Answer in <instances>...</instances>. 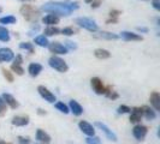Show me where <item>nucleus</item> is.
I'll return each instance as SVG.
<instances>
[{"mask_svg": "<svg viewBox=\"0 0 160 144\" xmlns=\"http://www.w3.org/2000/svg\"><path fill=\"white\" fill-rule=\"evenodd\" d=\"M90 1H92V0H86V2H88V4H90Z\"/></svg>", "mask_w": 160, "mask_h": 144, "instance_id": "nucleus-48", "label": "nucleus"}, {"mask_svg": "<svg viewBox=\"0 0 160 144\" xmlns=\"http://www.w3.org/2000/svg\"><path fill=\"white\" fill-rule=\"evenodd\" d=\"M8 112V104L4 101V98L0 96V117H4Z\"/></svg>", "mask_w": 160, "mask_h": 144, "instance_id": "nucleus-29", "label": "nucleus"}, {"mask_svg": "<svg viewBox=\"0 0 160 144\" xmlns=\"http://www.w3.org/2000/svg\"><path fill=\"white\" fill-rule=\"evenodd\" d=\"M0 144H5V142H1V141H0Z\"/></svg>", "mask_w": 160, "mask_h": 144, "instance_id": "nucleus-49", "label": "nucleus"}, {"mask_svg": "<svg viewBox=\"0 0 160 144\" xmlns=\"http://www.w3.org/2000/svg\"><path fill=\"white\" fill-rule=\"evenodd\" d=\"M120 36L124 39L125 41H142L143 37L138 34H135V32L131 31H122L120 32Z\"/></svg>", "mask_w": 160, "mask_h": 144, "instance_id": "nucleus-15", "label": "nucleus"}, {"mask_svg": "<svg viewBox=\"0 0 160 144\" xmlns=\"http://www.w3.org/2000/svg\"><path fill=\"white\" fill-rule=\"evenodd\" d=\"M34 42H35L38 46H40V47H48V45H49V42H48V40H47V36H45V35H39V36H36Z\"/></svg>", "mask_w": 160, "mask_h": 144, "instance_id": "nucleus-24", "label": "nucleus"}, {"mask_svg": "<svg viewBox=\"0 0 160 144\" xmlns=\"http://www.w3.org/2000/svg\"><path fill=\"white\" fill-rule=\"evenodd\" d=\"M59 17L56 16V15H52V13H49L47 16H45L42 18V22L43 24H47V25H56V24L59 23Z\"/></svg>", "mask_w": 160, "mask_h": 144, "instance_id": "nucleus-20", "label": "nucleus"}, {"mask_svg": "<svg viewBox=\"0 0 160 144\" xmlns=\"http://www.w3.org/2000/svg\"><path fill=\"white\" fill-rule=\"evenodd\" d=\"M13 58H15V54L10 48H0V63H8L13 60Z\"/></svg>", "mask_w": 160, "mask_h": 144, "instance_id": "nucleus-8", "label": "nucleus"}, {"mask_svg": "<svg viewBox=\"0 0 160 144\" xmlns=\"http://www.w3.org/2000/svg\"><path fill=\"white\" fill-rule=\"evenodd\" d=\"M48 48H49L51 53H53V54H66L69 50L60 42H52L51 45H48Z\"/></svg>", "mask_w": 160, "mask_h": 144, "instance_id": "nucleus-7", "label": "nucleus"}, {"mask_svg": "<svg viewBox=\"0 0 160 144\" xmlns=\"http://www.w3.org/2000/svg\"><path fill=\"white\" fill-rule=\"evenodd\" d=\"M42 71V65L38 64V63H32L28 67V72L32 77H36L40 74V72Z\"/></svg>", "mask_w": 160, "mask_h": 144, "instance_id": "nucleus-19", "label": "nucleus"}, {"mask_svg": "<svg viewBox=\"0 0 160 144\" xmlns=\"http://www.w3.org/2000/svg\"><path fill=\"white\" fill-rule=\"evenodd\" d=\"M29 117L28 115H16L12 118V125L15 126H25L29 124Z\"/></svg>", "mask_w": 160, "mask_h": 144, "instance_id": "nucleus-14", "label": "nucleus"}, {"mask_svg": "<svg viewBox=\"0 0 160 144\" xmlns=\"http://www.w3.org/2000/svg\"><path fill=\"white\" fill-rule=\"evenodd\" d=\"M147 132H148V128L143 126V125H136L132 130V135H134V137L136 138L137 141H143Z\"/></svg>", "mask_w": 160, "mask_h": 144, "instance_id": "nucleus-9", "label": "nucleus"}, {"mask_svg": "<svg viewBox=\"0 0 160 144\" xmlns=\"http://www.w3.org/2000/svg\"><path fill=\"white\" fill-rule=\"evenodd\" d=\"M45 36H53V35H58L60 34V29L57 28L54 25H48L47 28L45 29Z\"/></svg>", "mask_w": 160, "mask_h": 144, "instance_id": "nucleus-25", "label": "nucleus"}, {"mask_svg": "<svg viewBox=\"0 0 160 144\" xmlns=\"http://www.w3.org/2000/svg\"><path fill=\"white\" fill-rule=\"evenodd\" d=\"M95 126H98V127L100 128L102 132H104L105 135H106V137L110 139V141H113V142H116L117 141V136L114 135L112 132V130H110V128L107 127L105 124H102V122H100V121H96L95 122Z\"/></svg>", "mask_w": 160, "mask_h": 144, "instance_id": "nucleus-11", "label": "nucleus"}, {"mask_svg": "<svg viewBox=\"0 0 160 144\" xmlns=\"http://www.w3.org/2000/svg\"><path fill=\"white\" fill-rule=\"evenodd\" d=\"M48 64H49V66H51L52 69L57 70L58 72H62V73H64V72H66L69 70L68 64L65 63L62 58H59V56H57V55L51 56L49 60H48Z\"/></svg>", "mask_w": 160, "mask_h": 144, "instance_id": "nucleus-4", "label": "nucleus"}, {"mask_svg": "<svg viewBox=\"0 0 160 144\" xmlns=\"http://www.w3.org/2000/svg\"><path fill=\"white\" fill-rule=\"evenodd\" d=\"M2 98H4V101L6 102V104L8 106H10L12 109H16V108H18L19 107V103H18V101H17L16 98L13 97L12 95H10V94H2V96H1Z\"/></svg>", "mask_w": 160, "mask_h": 144, "instance_id": "nucleus-16", "label": "nucleus"}, {"mask_svg": "<svg viewBox=\"0 0 160 144\" xmlns=\"http://www.w3.org/2000/svg\"><path fill=\"white\" fill-rule=\"evenodd\" d=\"M19 1H23V2H27V1H34V0H19Z\"/></svg>", "mask_w": 160, "mask_h": 144, "instance_id": "nucleus-47", "label": "nucleus"}, {"mask_svg": "<svg viewBox=\"0 0 160 144\" xmlns=\"http://www.w3.org/2000/svg\"><path fill=\"white\" fill-rule=\"evenodd\" d=\"M65 47L68 48V49H77V45L75 43V42H72V41H65Z\"/></svg>", "mask_w": 160, "mask_h": 144, "instance_id": "nucleus-38", "label": "nucleus"}, {"mask_svg": "<svg viewBox=\"0 0 160 144\" xmlns=\"http://www.w3.org/2000/svg\"><path fill=\"white\" fill-rule=\"evenodd\" d=\"M1 71H2V76L6 78V80L8 82H10V83H12L13 82V74H12V72H10L8 70H6V69H1Z\"/></svg>", "mask_w": 160, "mask_h": 144, "instance_id": "nucleus-34", "label": "nucleus"}, {"mask_svg": "<svg viewBox=\"0 0 160 144\" xmlns=\"http://www.w3.org/2000/svg\"><path fill=\"white\" fill-rule=\"evenodd\" d=\"M87 144H101V141L100 138L96 136H92L87 138Z\"/></svg>", "mask_w": 160, "mask_h": 144, "instance_id": "nucleus-35", "label": "nucleus"}, {"mask_svg": "<svg viewBox=\"0 0 160 144\" xmlns=\"http://www.w3.org/2000/svg\"><path fill=\"white\" fill-rule=\"evenodd\" d=\"M10 31L5 26H0V41L2 42H8L10 41Z\"/></svg>", "mask_w": 160, "mask_h": 144, "instance_id": "nucleus-26", "label": "nucleus"}, {"mask_svg": "<svg viewBox=\"0 0 160 144\" xmlns=\"http://www.w3.org/2000/svg\"><path fill=\"white\" fill-rule=\"evenodd\" d=\"M101 0H92L90 1V6H92V8H98L100 5H101Z\"/></svg>", "mask_w": 160, "mask_h": 144, "instance_id": "nucleus-39", "label": "nucleus"}, {"mask_svg": "<svg viewBox=\"0 0 160 144\" xmlns=\"http://www.w3.org/2000/svg\"><path fill=\"white\" fill-rule=\"evenodd\" d=\"M13 59H15V63H13V64L22 65V63H23V56L21 55V54H18V55H17L16 58H13Z\"/></svg>", "mask_w": 160, "mask_h": 144, "instance_id": "nucleus-41", "label": "nucleus"}, {"mask_svg": "<svg viewBox=\"0 0 160 144\" xmlns=\"http://www.w3.org/2000/svg\"><path fill=\"white\" fill-rule=\"evenodd\" d=\"M39 29H40V26L36 24V25H32V30L29 31V35H32L34 32H36V31H39Z\"/></svg>", "mask_w": 160, "mask_h": 144, "instance_id": "nucleus-44", "label": "nucleus"}, {"mask_svg": "<svg viewBox=\"0 0 160 144\" xmlns=\"http://www.w3.org/2000/svg\"><path fill=\"white\" fill-rule=\"evenodd\" d=\"M142 1H147V0H142Z\"/></svg>", "mask_w": 160, "mask_h": 144, "instance_id": "nucleus-51", "label": "nucleus"}, {"mask_svg": "<svg viewBox=\"0 0 160 144\" xmlns=\"http://www.w3.org/2000/svg\"><path fill=\"white\" fill-rule=\"evenodd\" d=\"M78 126H80L81 131H82L83 133H86L87 136L92 137L95 135V130L93 127V125H90L87 121H83V120L80 121V122H78Z\"/></svg>", "mask_w": 160, "mask_h": 144, "instance_id": "nucleus-12", "label": "nucleus"}, {"mask_svg": "<svg viewBox=\"0 0 160 144\" xmlns=\"http://www.w3.org/2000/svg\"><path fill=\"white\" fill-rule=\"evenodd\" d=\"M137 30L141 32H148V28H144V26H138Z\"/></svg>", "mask_w": 160, "mask_h": 144, "instance_id": "nucleus-45", "label": "nucleus"}, {"mask_svg": "<svg viewBox=\"0 0 160 144\" xmlns=\"http://www.w3.org/2000/svg\"><path fill=\"white\" fill-rule=\"evenodd\" d=\"M17 22L15 16H5L0 18V23L1 24H15Z\"/></svg>", "mask_w": 160, "mask_h": 144, "instance_id": "nucleus-28", "label": "nucleus"}, {"mask_svg": "<svg viewBox=\"0 0 160 144\" xmlns=\"http://www.w3.org/2000/svg\"><path fill=\"white\" fill-rule=\"evenodd\" d=\"M104 95H106L108 98H112V100L118 98V94H117V93L113 90V88L111 87V85H107V87H106V90H105Z\"/></svg>", "mask_w": 160, "mask_h": 144, "instance_id": "nucleus-27", "label": "nucleus"}, {"mask_svg": "<svg viewBox=\"0 0 160 144\" xmlns=\"http://www.w3.org/2000/svg\"><path fill=\"white\" fill-rule=\"evenodd\" d=\"M149 101L155 111H160V94L158 91H153L149 96Z\"/></svg>", "mask_w": 160, "mask_h": 144, "instance_id": "nucleus-18", "label": "nucleus"}, {"mask_svg": "<svg viewBox=\"0 0 160 144\" xmlns=\"http://www.w3.org/2000/svg\"><path fill=\"white\" fill-rule=\"evenodd\" d=\"M152 5L155 10H160V0H152Z\"/></svg>", "mask_w": 160, "mask_h": 144, "instance_id": "nucleus-43", "label": "nucleus"}, {"mask_svg": "<svg viewBox=\"0 0 160 144\" xmlns=\"http://www.w3.org/2000/svg\"><path fill=\"white\" fill-rule=\"evenodd\" d=\"M142 117H143L142 108H140V107H134V108L131 109V112H130V121H131L132 124L140 122L141 119H142Z\"/></svg>", "mask_w": 160, "mask_h": 144, "instance_id": "nucleus-10", "label": "nucleus"}, {"mask_svg": "<svg viewBox=\"0 0 160 144\" xmlns=\"http://www.w3.org/2000/svg\"><path fill=\"white\" fill-rule=\"evenodd\" d=\"M18 143L19 144H30V138L29 137H23V136H19L17 138Z\"/></svg>", "mask_w": 160, "mask_h": 144, "instance_id": "nucleus-37", "label": "nucleus"}, {"mask_svg": "<svg viewBox=\"0 0 160 144\" xmlns=\"http://www.w3.org/2000/svg\"><path fill=\"white\" fill-rule=\"evenodd\" d=\"M11 70H12L13 72H16V74H18V76H23L24 74V69L21 66V65L12 64L11 65Z\"/></svg>", "mask_w": 160, "mask_h": 144, "instance_id": "nucleus-32", "label": "nucleus"}, {"mask_svg": "<svg viewBox=\"0 0 160 144\" xmlns=\"http://www.w3.org/2000/svg\"><path fill=\"white\" fill-rule=\"evenodd\" d=\"M75 23L77 24L78 26H81V28H83V29H86V30H88L90 32H96L98 29H99L95 21L92 19V18H88V17H78V18L75 19Z\"/></svg>", "mask_w": 160, "mask_h": 144, "instance_id": "nucleus-3", "label": "nucleus"}, {"mask_svg": "<svg viewBox=\"0 0 160 144\" xmlns=\"http://www.w3.org/2000/svg\"><path fill=\"white\" fill-rule=\"evenodd\" d=\"M118 21H119L118 18H114V17H110V18H108V19L106 21V23H107V24H117V23H118Z\"/></svg>", "mask_w": 160, "mask_h": 144, "instance_id": "nucleus-42", "label": "nucleus"}, {"mask_svg": "<svg viewBox=\"0 0 160 144\" xmlns=\"http://www.w3.org/2000/svg\"><path fill=\"white\" fill-rule=\"evenodd\" d=\"M56 108L57 109H59L62 113H64V114H68V113L70 112V109H69V107L64 103V102H57L56 103Z\"/></svg>", "mask_w": 160, "mask_h": 144, "instance_id": "nucleus-30", "label": "nucleus"}, {"mask_svg": "<svg viewBox=\"0 0 160 144\" xmlns=\"http://www.w3.org/2000/svg\"><path fill=\"white\" fill-rule=\"evenodd\" d=\"M119 15H122V12H120L119 10H111L110 11V17H114V18H118L119 17Z\"/></svg>", "mask_w": 160, "mask_h": 144, "instance_id": "nucleus-40", "label": "nucleus"}, {"mask_svg": "<svg viewBox=\"0 0 160 144\" xmlns=\"http://www.w3.org/2000/svg\"><path fill=\"white\" fill-rule=\"evenodd\" d=\"M19 12L21 15L23 16V18L25 21L30 22V23H36L40 18V11L36 7H34L32 5H28V4H24L19 8Z\"/></svg>", "mask_w": 160, "mask_h": 144, "instance_id": "nucleus-2", "label": "nucleus"}, {"mask_svg": "<svg viewBox=\"0 0 160 144\" xmlns=\"http://www.w3.org/2000/svg\"><path fill=\"white\" fill-rule=\"evenodd\" d=\"M60 32L63 34V35H66V36H71V35H75L76 34V29H73L72 26H66L64 29H62Z\"/></svg>", "mask_w": 160, "mask_h": 144, "instance_id": "nucleus-33", "label": "nucleus"}, {"mask_svg": "<svg viewBox=\"0 0 160 144\" xmlns=\"http://www.w3.org/2000/svg\"><path fill=\"white\" fill-rule=\"evenodd\" d=\"M90 84H92V88L95 91V94L98 95H104L105 90H106V87L104 85L102 80L100 79L99 77H93L90 79Z\"/></svg>", "mask_w": 160, "mask_h": 144, "instance_id": "nucleus-5", "label": "nucleus"}, {"mask_svg": "<svg viewBox=\"0 0 160 144\" xmlns=\"http://www.w3.org/2000/svg\"><path fill=\"white\" fill-rule=\"evenodd\" d=\"M142 113H143V115L146 117L147 120H153V119H155V117H157L155 111H153L152 108L148 107V106H143V107H142Z\"/></svg>", "mask_w": 160, "mask_h": 144, "instance_id": "nucleus-23", "label": "nucleus"}, {"mask_svg": "<svg viewBox=\"0 0 160 144\" xmlns=\"http://www.w3.org/2000/svg\"><path fill=\"white\" fill-rule=\"evenodd\" d=\"M19 48H21V49H25V50H28L30 54L34 53L32 43H29V42H22V43H19Z\"/></svg>", "mask_w": 160, "mask_h": 144, "instance_id": "nucleus-31", "label": "nucleus"}, {"mask_svg": "<svg viewBox=\"0 0 160 144\" xmlns=\"http://www.w3.org/2000/svg\"><path fill=\"white\" fill-rule=\"evenodd\" d=\"M1 11H2V8H1V7H0V13H1Z\"/></svg>", "mask_w": 160, "mask_h": 144, "instance_id": "nucleus-50", "label": "nucleus"}, {"mask_svg": "<svg viewBox=\"0 0 160 144\" xmlns=\"http://www.w3.org/2000/svg\"><path fill=\"white\" fill-rule=\"evenodd\" d=\"M38 113H39V114H41V115L46 114V112H45V111H42V109H39V111H38Z\"/></svg>", "mask_w": 160, "mask_h": 144, "instance_id": "nucleus-46", "label": "nucleus"}, {"mask_svg": "<svg viewBox=\"0 0 160 144\" xmlns=\"http://www.w3.org/2000/svg\"><path fill=\"white\" fill-rule=\"evenodd\" d=\"M131 112V108L128 107V106H125V104H122L118 107V113L119 114H124V113H130Z\"/></svg>", "mask_w": 160, "mask_h": 144, "instance_id": "nucleus-36", "label": "nucleus"}, {"mask_svg": "<svg viewBox=\"0 0 160 144\" xmlns=\"http://www.w3.org/2000/svg\"><path fill=\"white\" fill-rule=\"evenodd\" d=\"M80 5L77 1L66 0V1H48L41 6V10L58 17H68Z\"/></svg>", "mask_w": 160, "mask_h": 144, "instance_id": "nucleus-1", "label": "nucleus"}, {"mask_svg": "<svg viewBox=\"0 0 160 144\" xmlns=\"http://www.w3.org/2000/svg\"><path fill=\"white\" fill-rule=\"evenodd\" d=\"M36 139L41 144H49L51 143V137L48 133H46L43 130H38L36 131Z\"/></svg>", "mask_w": 160, "mask_h": 144, "instance_id": "nucleus-17", "label": "nucleus"}, {"mask_svg": "<svg viewBox=\"0 0 160 144\" xmlns=\"http://www.w3.org/2000/svg\"><path fill=\"white\" fill-rule=\"evenodd\" d=\"M5 144H11V143H5Z\"/></svg>", "mask_w": 160, "mask_h": 144, "instance_id": "nucleus-52", "label": "nucleus"}, {"mask_svg": "<svg viewBox=\"0 0 160 144\" xmlns=\"http://www.w3.org/2000/svg\"><path fill=\"white\" fill-rule=\"evenodd\" d=\"M94 55H95L98 59H101V60H104V59H108V58L111 56V53H110L107 49L98 48V49H95V52H94Z\"/></svg>", "mask_w": 160, "mask_h": 144, "instance_id": "nucleus-22", "label": "nucleus"}, {"mask_svg": "<svg viewBox=\"0 0 160 144\" xmlns=\"http://www.w3.org/2000/svg\"><path fill=\"white\" fill-rule=\"evenodd\" d=\"M94 35V37L96 39H101V40H118L119 39V35H117V34H113V32H110V31H100L95 34V32H93Z\"/></svg>", "mask_w": 160, "mask_h": 144, "instance_id": "nucleus-13", "label": "nucleus"}, {"mask_svg": "<svg viewBox=\"0 0 160 144\" xmlns=\"http://www.w3.org/2000/svg\"><path fill=\"white\" fill-rule=\"evenodd\" d=\"M38 91H39V94L41 95V97H42V98H45L47 102H49V103H54V101H56V96H54L53 93H51L46 87H43V85H39Z\"/></svg>", "mask_w": 160, "mask_h": 144, "instance_id": "nucleus-6", "label": "nucleus"}, {"mask_svg": "<svg viewBox=\"0 0 160 144\" xmlns=\"http://www.w3.org/2000/svg\"><path fill=\"white\" fill-rule=\"evenodd\" d=\"M70 111H71L75 115H81L82 113H83V108H82V106H81L77 101H75V100H71L70 101Z\"/></svg>", "mask_w": 160, "mask_h": 144, "instance_id": "nucleus-21", "label": "nucleus"}]
</instances>
